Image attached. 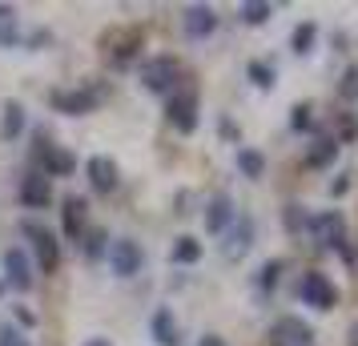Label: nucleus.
I'll list each match as a JSON object with an SVG mask.
<instances>
[{
	"label": "nucleus",
	"mask_w": 358,
	"mask_h": 346,
	"mask_svg": "<svg viewBox=\"0 0 358 346\" xmlns=\"http://www.w3.org/2000/svg\"><path fill=\"white\" fill-rule=\"evenodd\" d=\"M298 294H302V302H306V306H314V310H334V302H338V290H334V282L326 278V274H318V270L302 274V286H298Z\"/></svg>",
	"instance_id": "nucleus-1"
},
{
	"label": "nucleus",
	"mask_w": 358,
	"mask_h": 346,
	"mask_svg": "<svg viewBox=\"0 0 358 346\" xmlns=\"http://www.w3.org/2000/svg\"><path fill=\"white\" fill-rule=\"evenodd\" d=\"M24 238L33 242L41 270H45V274H52V270L61 266V242H57V238H52L49 230H41V226H33V222H24Z\"/></svg>",
	"instance_id": "nucleus-2"
},
{
	"label": "nucleus",
	"mask_w": 358,
	"mask_h": 346,
	"mask_svg": "<svg viewBox=\"0 0 358 346\" xmlns=\"http://www.w3.org/2000/svg\"><path fill=\"white\" fill-rule=\"evenodd\" d=\"M310 230L318 233V242L330 250H342L346 258H350V250H346V222H342L338 210H326V214H318L314 222H310Z\"/></svg>",
	"instance_id": "nucleus-3"
},
{
	"label": "nucleus",
	"mask_w": 358,
	"mask_h": 346,
	"mask_svg": "<svg viewBox=\"0 0 358 346\" xmlns=\"http://www.w3.org/2000/svg\"><path fill=\"white\" fill-rule=\"evenodd\" d=\"M49 105L57 113L81 117V113H93L97 109V93L93 89H57V93H49Z\"/></svg>",
	"instance_id": "nucleus-4"
},
{
	"label": "nucleus",
	"mask_w": 358,
	"mask_h": 346,
	"mask_svg": "<svg viewBox=\"0 0 358 346\" xmlns=\"http://www.w3.org/2000/svg\"><path fill=\"white\" fill-rule=\"evenodd\" d=\"M165 117H169V125L178 133H194L197 129V97L194 93H169Z\"/></svg>",
	"instance_id": "nucleus-5"
},
{
	"label": "nucleus",
	"mask_w": 358,
	"mask_h": 346,
	"mask_svg": "<svg viewBox=\"0 0 358 346\" xmlns=\"http://www.w3.org/2000/svg\"><path fill=\"white\" fill-rule=\"evenodd\" d=\"M141 81H145L149 93H169L173 81H178V61L173 57H157V61H149L141 69Z\"/></svg>",
	"instance_id": "nucleus-6"
},
{
	"label": "nucleus",
	"mask_w": 358,
	"mask_h": 346,
	"mask_svg": "<svg viewBox=\"0 0 358 346\" xmlns=\"http://www.w3.org/2000/svg\"><path fill=\"white\" fill-rule=\"evenodd\" d=\"M270 343L274 346H314V330L302 318H278L270 330Z\"/></svg>",
	"instance_id": "nucleus-7"
},
{
	"label": "nucleus",
	"mask_w": 358,
	"mask_h": 346,
	"mask_svg": "<svg viewBox=\"0 0 358 346\" xmlns=\"http://www.w3.org/2000/svg\"><path fill=\"white\" fill-rule=\"evenodd\" d=\"M109 262H113L117 278H133V274L141 270V262H145V254H141V246H137V242L121 238V242H113V250H109Z\"/></svg>",
	"instance_id": "nucleus-8"
},
{
	"label": "nucleus",
	"mask_w": 358,
	"mask_h": 346,
	"mask_svg": "<svg viewBox=\"0 0 358 346\" xmlns=\"http://www.w3.org/2000/svg\"><path fill=\"white\" fill-rule=\"evenodd\" d=\"M41 165H45L49 178H69V173L77 169V157L61 145H41Z\"/></svg>",
	"instance_id": "nucleus-9"
},
{
	"label": "nucleus",
	"mask_w": 358,
	"mask_h": 346,
	"mask_svg": "<svg viewBox=\"0 0 358 346\" xmlns=\"http://www.w3.org/2000/svg\"><path fill=\"white\" fill-rule=\"evenodd\" d=\"M234 201L226 198V194H217V198L210 201V206H206V230L210 233H226L229 226H234Z\"/></svg>",
	"instance_id": "nucleus-10"
},
{
	"label": "nucleus",
	"mask_w": 358,
	"mask_h": 346,
	"mask_svg": "<svg viewBox=\"0 0 358 346\" xmlns=\"http://www.w3.org/2000/svg\"><path fill=\"white\" fill-rule=\"evenodd\" d=\"M20 201H24L29 210H45V206L52 201L49 178H41V173H29V178L20 182Z\"/></svg>",
	"instance_id": "nucleus-11"
},
{
	"label": "nucleus",
	"mask_w": 358,
	"mask_h": 346,
	"mask_svg": "<svg viewBox=\"0 0 358 346\" xmlns=\"http://www.w3.org/2000/svg\"><path fill=\"white\" fill-rule=\"evenodd\" d=\"M85 169H89V185H93L97 194H109L117 185V161L113 157H89Z\"/></svg>",
	"instance_id": "nucleus-12"
},
{
	"label": "nucleus",
	"mask_w": 358,
	"mask_h": 346,
	"mask_svg": "<svg viewBox=\"0 0 358 346\" xmlns=\"http://www.w3.org/2000/svg\"><path fill=\"white\" fill-rule=\"evenodd\" d=\"M217 29V17H213L210 4H194V8H185V33L201 41V36H210Z\"/></svg>",
	"instance_id": "nucleus-13"
},
{
	"label": "nucleus",
	"mask_w": 358,
	"mask_h": 346,
	"mask_svg": "<svg viewBox=\"0 0 358 346\" xmlns=\"http://www.w3.org/2000/svg\"><path fill=\"white\" fill-rule=\"evenodd\" d=\"M4 270H8V286H17V290L33 286V266L24 258V250H8L4 254Z\"/></svg>",
	"instance_id": "nucleus-14"
},
{
	"label": "nucleus",
	"mask_w": 358,
	"mask_h": 346,
	"mask_svg": "<svg viewBox=\"0 0 358 346\" xmlns=\"http://www.w3.org/2000/svg\"><path fill=\"white\" fill-rule=\"evenodd\" d=\"M250 242H254V222H250V217H238V226L229 230L222 250H226V258H242L245 250H250Z\"/></svg>",
	"instance_id": "nucleus-15"
},
{
	"label": "nucleus",
	"mask_w": 358,
	"mask_h": 346,
	"mask_svg": "<svg viewBox=\"0 0 358 346\" xmlns=\"http://www.w3.org/2000/svg\"><path fill=\"white\" fill-rule=\"evenodd\" d=\"M61 222H65L69 238L85 233V201L81 198H65V206H61Z\"/></svg>",
	"instance_id": "nucleus-16"
},
{
	"label": "nucleus",
	"mask_w": 358,
	"mask_h": 346,
	"mask_svg": "<svg viewBox=\"0 0 358 346\" xmlns=\"http://www.w3.org/2000/svg\"><path fill=\"white\" fill-rule=\"evenodd\" d=\"M153 338H157L162 346H178V343H181L178 322H173V314H169V310H157V314H153Z\"/></svg>",
	"instance_id": "nucleus-17"
},
{
	"label": "nucleus",
	"mask_w": 358,
	"mask_h": 346,
	"mask_svg": "<svg viewBox=\"0 0 358 346\" xmlns=\"http://www.w3.org/2000/svg\"><path fill=\"white\" fill-rule=\"evenodd\" d=\"M338 157V137H322V141H314V149L306 153V165L310 169H322Z\"/></svg>",
	"instance_id": "nucleus-18"
},
{
	"label": "nucleus",
	"mask_w": 358,
	"mask_h": 346,
	"mask_svg": "<svg viewBox=\"0 0 358 346\" xmlns=\"http://www.w3.org/2000/svg\"><path fill=\"white\" fill-rule=\"evenodd\" d=\"M20 129H24V109H20L17 101H8L4 105V121H0V137L13 141V137H20Z\"/></svg>",
	"instance_id": "nucleus-19"
},
{
	"label": "nucleus",
	"mask_w": 358,
	"mask_h": 346,
	"mask_svg": "<svg viewBox=\"0 0 358 346\" xmlns=\"http://www.w3.org/2000/svg\"><path fill=\"white\" fill-rule=\"evenodd\" d=\"M169 258L178 266H194L197 258H201V242H197V238H178L173 250H169Z\"/></svg>",
	"instance_id": "nucleus-20"
},
{
	"label": "nucleus",
	"mask_w": 358,
	"mask_h": 346,
	"mask_svg": "<svg viewBox=\"0 0 358 346\" xmlns=\"http://www.w3.org/2000/svg\"><path fill=\"white\" fill-rule=\"evenodd\" d=\"M238 169H242L245 178H262V169H266V157H262L258 149H238Z\"/></svg>",
	"instance_id": "nucleus-21"
},
{
	"label": "nucleus",
	"mask_w": 358,
	"mask_h": 346,
	"mask_svg": "<svg viewBox=\"0 0 358 346\" xmlns=\"http://www.w3.org/2000/svg\"><path fill=\"white\" fill-rule=\"evenodd\" d=\"M314 36H318V29H314V24H298V29H294V36H290V45H294V52H310L314 49Z\"/></svg>",
	"instance_id": "nucleus-22"
},
{
	"label": "nucleus",
	"mask_w": 358,
	"mask_h": 346,
	"mask_svg": "<svg viewBox=\"0 0 358 346\" xmlns=\"http://www.w3.org/2000/svg\"><path fill=\"white\" fill-rule=\"evenodd\" d=\"M245 73H250V81L258 85V89H274V69L266 65V61H250Z\"/></svg>",
	"instance_id": "nucleus-23"
},
{
	"label": "nucleus",
	"mask_w": 358,
	"mask_h": 346,
	"mask_svg": "<svg viewBox=\"0 0 358 346\" xmlns=\"http://www.w3.org/2000/svg\"><path fill=\"white\" fill-rule=\"evenodd\" d=\"M338 93H342V101H358V65H350L346 73H342Z\"/></svg>",
	"instance_id": "nucleus-24"
},
{
	"label": "nucleus",
	"mask_w": 358,
	"mask_h": 346,
	"mask_svg": "<svg viewBox=\"0 0 358 346\" xmlns=\"http://www.w3.org/2000/svg\"><path fill=\"white\" fill-rule=\"evenodd\" d=\"M270 4H242V17H245V24H266L270 20Z\"/></svg>",
	"instance_id": "nucleus-25"
},
{
	"label": "nucleus",
	"mask_w": 358,
	"mask_h": 346,
	"mask_svg": "<svg viewBox=\"0 0 358 346\" xmlns=\"http://www.w3.org/2000/svg\"><path fill=\"white\" fill-rule=\"evenodd\" d=\"M310 113H314L310 105H294V109H290V125H294L298 133H302V129H310V125H314V117H310Z\"/></svg>",
	"instance_id": "nucleus-26"
},
{
	"label": "nucleus",
	"mask_w": 358,
	"mask_h": 346,
	"mask_svg": "<svg viewBox=\"0 0 358 346\" xmlns=\"http://www.w3.org/2000/svg\"><path fill=\"white\" fill-rule=\"evenodd\" d=\"M105 242H109V238H105V230H93V233H89V242H85V254L97 262L101 254H105Z\"/></svg>",
	"instance_id": "nucleus-27"
},
{
	"label": "nucleus",
	"mask_w": 358,
	"mask_h": 346,
	"mask_svg": "<svg viewBox=\"0 0 358 346\" xmlns=\"http://www.w3.org/2000/svg\"><path fill=\"white\" fill-rule=\"evenodd\" d=\"M278 274H282V262H266V266H262V278H258V286H262V290H270V286L278 282Z\"/></svg>",
	"instance_id": "nucleus-28"
},
{
	"label": "nucleus",
	"mask_w": 358,
	"mask_h": 346,
	"mask_svg": "<svg viewBox=\"0 0 358 346\" xmlns=\"http://www.w3.org/2000/svg\"><path fill=\"white\" fill-rule=\"evenodd\" d=\"M0 346H29V338L13 326H0Z\"/></svg>",
	"instance_id": "nucleus-29"
},
{
	"label": "nucleus",
	"mask_w": 358,
	"mask_h": 346,
	"mask_svg": "<svg viewBox=\"0 0 358 346\" xmlns=\"http://www.w3.org/2000/svg\"><path fill=\"white\" fill-rule=\"evenodd\" d=\"M17 322L20 326H36V314L29 310V306H17Z\"/></svg>",
	"instance_id": "nucleus-30"
},
{
	"label": "nucleus",
	"mask_w": 358,
	"mask_h": 346,
	"mask_svg": "<svg viewBox=\"0 0 358 346\" xmlns=\"http://www.w3.org/2000/svg\"><path fill=\"white\" fill-rule=\"evenodd\" d=\"M201 346H226V338H217V334H206V338H201Z\"/></svg>",
	"instance_id": "nucleus-31"
},
{
	"label": "nucleus",
	"mask_w": 358,
	"mask_h": 346,
	"mask_svg": "<svg viewBox=\"0 0 358 346\" xmlns=\"http://www.w3.org/2000/svg\"><path fill=\"white\" fill-rule=\"evenodd\" d=\"M85 346H113V343H109V338H89Z\"/></svg>",
	"instance_id": "nucleus-32"
},
{
	"label": "nucleus",
	"mask_w": 358,
	"mask_h": 346,
	"mask_svg": "<svg viewBox=\"0 0 358 346\" xmlns=\"http://www.w3.org/2000/svg\"><path fill=\"white\" fill-rule=\"evenodd\" d=\"M350 346H358V322L350 326Z\"/></svg>",
	"instance_id": "nucleus-33"
}]
</instances>
